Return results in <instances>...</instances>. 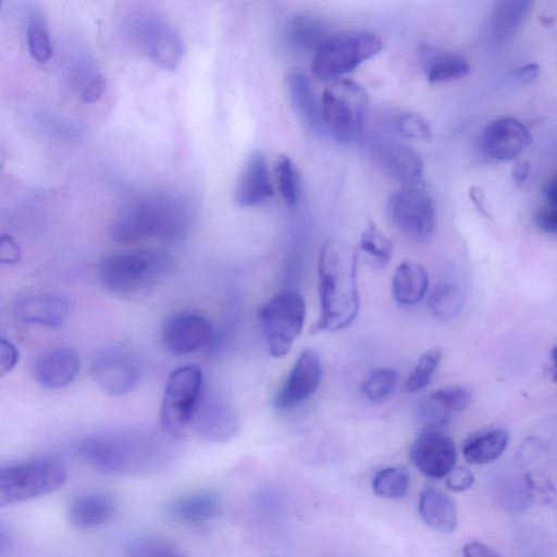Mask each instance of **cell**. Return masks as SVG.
Listing matches in <instances>:
<instances>
[{"label":"cell","instance_id":"obj_1","mask_svg":"<svg viewBox=\"0 0 557 557\" xmlns=\"http://www.w3.org/2000/svg\"><path fill=\"white\" fill-rule=\"evenodd\" d=\"M195 218V209L185 196L171 190L145 191L119 209L110 235L117 243L180 242L188 236Z\"/></svg>","mask_w":557,"mask_h":557},{"label":"cell","instance_id":"obj_2","mask_svg":"<svg viewBox=\"0 0 557 557\" xmlns=\"http://www.w3.org/2000/svg\"><path fill=\"white\" fill-rule=\"evenodd\" d=\"M173 441L163 431H107L84 438L78 445V453L103 473L141 474L162 469L171 462Z\"/></svg>","mask_w":557,"mask_h":557},{"label":"cell","instance_id":"obj_3","mask_svg":"<svg viewBox=\"0 0 557 557\" xmlns=\"http://www.w3.org/2000/svg\"><path fill=\"white\" fill-rule=\"evenodd\" d=\"M358 252L347 243L324 242L318 261L320 317L313 333L348 327L359 311L357 284Z\"/></svg>","mask_w":557,"mask_h":557},{"label":"cell","instance_id":"obj_4","mask_svg":"<svg viewBox=\"0 0 557 557\" xmlns=\"http://www.w3.org/2000/svg\"><path fill=\"white\" fill-rule=\"evenodd\" d=\"M177 269L176 259L163 249L148 248L106 256L98 265L103 287L116 297L140 300L148 297Z\"/></svg>","mask_w":557,"mask_h":557},{"label":"cell","instance_id":"obj_5","mask_svg":"<svg viewBox=\"0 0 557 557\" xmlns=\"http://www.w3.org/2000/svg\"><path fill=\"white\" fill-rule=\"evenodd\" d=\"M368 107V94L358 82L334 81L321 96L325 132L343 144L357 141L364 128Z\"/></svg>","mask_w":557,"mask_h":557},{"label":"cell","instance_id":"obj_6","mask_svg":"<svg viewBox=\"0 0 557 557\" xmlns=\"http://www.w3.org/2000/svg\"><path fill=\"white\" fill-rule=\"evenodd\" d=\"M383 45L382 38L368 29L330 36L314 51L311 72L320 81L341 79L379 54Z\"/></svg>","mask_w":557,"mask_h":557},{"label":"cell","instance_id":"obj_7","mask_svg":"<svg viewBox=\"0 0 557 557\" xmlns=\"http://www.w3.org/2000/svg\"><path fill=\"white\" fill-rule=\"evenodd\" d=\"M203 395V374L199 367L187 364L173 370L161 404V431L172 438L183 436L191 426Z\"/></svg>","mask_w":557,"mask_h":557},{"label":"cell","instance_id":"obj_8","mask_svg":"<svg viewBox=\"0 0 557 557\" xmlns=\"http://www.w3.org/2000/svg\"><path fill=\"white\" fill-rule=\"evenodd\" d=\"M67 479L63 463L39 458L0 469V506L26 502L62 487Z\"/></svg>","mask_w":557,"mask_h":557},{"label":"cell","instance_id":"obj_9","mask_svg":"<svg viewBox=\"0 0 557 557\" xmlns=\"http://www.w3.org/2000/svg\"><path fill=\"white\" fill-rule=\"evenodd\" d=\"M306 300L295 289L273 295L260 308L261 330L269 354L281 358L300 336L306 321Z\"/></svg>","mask_w":557,"mask_h":557},{"label":"cell","instance_id":"obj_10","mask_svg":"<svg viewBox=\"0 0 557 557\" xmlns=\"http://www.w3.org/2000/svg\"><path fill=\"white\" fill-rule=\"evenodd\" d=\"M127 29L152 62L166 71L178 66L185 53L184 40L163 15L150 10L136 11L128 17Z\"/></svg>","mask_w":557,"mask_h":557},{"label":"cell","instance_id":"obj_11","mask_svg":"<svg viewBox=\"0 0 557 557\" xmlns=\"http://www.w3.org/2000/svg\"><path fill=\"white\" fill-rule=\"evenodd\" d=\"M387 214L405 236L425 242L436 226V209L432 196L420 184L401 186L387 201Z\"/></svg>","mask_w":557,"mask_h":557},{"label":"cell","instance_id":"obj_12","mask_svg":"<svg viewBox=\"0 0 557 557\" xmlns=\"http://www.w3.org/2000/svg\"><path fill=\"white\" fill-rule=\"evenodd\" d=\"M90 374L104 393L121 396L137 386L141 369L137 358L131 351L110 348L94 357Z\"/></svg>","mask_w":557,"mask_h":557},{"label":"cell","instance_id":"obj_13","mask_svg":"<svg viewBox=\"0 0 557 557\" xmlns=\"http://www.w3.org/2000/svg\"><path fill=\"white\" fill-rule=\"evenodd\" d=\"M409 456L422 474L442 479L456 468L457 449L444 428H424L413 442Z\"/></svg>","mask_w":557,"mask_h":557},{"label":"cell","instance_id":"obj_14","mask_svg":"<svg viewBox=\"0 0 557 557\" xmlns=\"http://www.w3.org/2000/svg\"><path fill=\"white\" fill-rule=\"evenodd\" d=\"M323 377L320 356L312 349H305L297 357L285 382L274 396L277 410L287 411L308 400L318 389Z\"/></svg>","mask_w":557,"mask_h":557},{"label":"cell","instance_id":"obj_15","mask_svg":"<svg viewBox=\"0 0 557 557\" xmlns=\"http://www.w3.org/2000/svg\"><path fill=\"white\" fill-rule=\"evenodd\" d=\"M214 332L211 323L201 314L180 312L169 318L161 331L164 347L171 354L184 356L212 343Z\"/></svg>","mask_w":557,"mask_h":557},{"label":"cell","instance_id":"obj_16","mask_svg":"<svg viewBox=\"0 0 557 557\" xmlns=\"http://www.w3.org/2000/svg\"><path fill=\"white\" fill-rule=\"evenodd\" d=\"M274 194L273 183L265 156L260 150L251 151L236 178L233 198L239 207H257Z\"/></svg>","mask_w":557,"mask_h":557},{"label":"cell","instance_id":"obj_17","mask_svg":"<svg viewBox=\"0 0 557 557\" xmlns=\"http://www.w3.org/2000/svg\"><path fill=\"white\" fill-rule=\"evenodd\" d=\"M481 143L490 158L496 161H511L529 145L530 134L519 120L503 116L485 127Z\"/></svg>","mask_w":557,"mask_h":557},{"label":"cell","instance_id":"obj_18","mask_svg":"<svg viewBox=\"0 0 557 557\" xmlns=\"http://www.w3.org/2000/svg\"><path fill=\"white\" fill-rule=\"evenodd\" d=\"M191 426L203 441L221 444L236 435L238 419L233 408L225 401L214 396L203 395Z\"/></svg>","mask_w":557,"mask_h":557},{"label":"cell","instance_id":"obj_19","mask_svg":"<svg viewBox=\"0 0 557 557\" xmlns=\"http://www.w3.org/2000/svg\"><path fill=\"white\" fill-rule=\"evenodd\" d=\"M12 311L14 318L23 324L57 329L66 320L70 305L60 295L36 294L17 299Z\"/></svg>","mask_w":557,"mask_h":557},{"label":"cell","instance_id":"obj_20","mask_svg":"<svg viewBox=\"0 0 557 557\" xmlns=\"http://www.w3.org/2000/svg\"><path fill=\"white\" fill-rule=\"evenodd\" d=\"M81 359L67 347H55L40 354L34 361L33 375L46 388H61L69 385L78 374Z\"/></svg>","mask_w":557,"mask_h":557},{"label":"cell","instance_id":"obj_21","mask_svg":"<svg viewBox=\"0 0 557 557\" xmlns=\"http://www.w3.org/2000/svg\"><path fill=\"white\" fill-rule=\"evenodd\" d=\"M116 499L107 492H88L75 497L69 505L72 524L79 529H92L109 522L116 512Z\"/></svg>","mask_w":557,"mask_h":557},{"label":"cell","instance_id":"obj_22","mask_svg":"<svg viewBox=\"0 0 557 557\" xmlns=\"http://www.w3.org/2000/svg\"><path fill=\"white\" fill-rule=\"evenodd\" d=\"M418 511L423 522L441 533H451L458 522L454 502L441 490L424 488L419 496Z\"/></svg>","mask_w":557,"mask_h":557},{"label":"cell","instance_id":"obj_23","mask_svg":"<svg viewBox=\"0 0 557 557\" xmlns=\"http://www.w3.org/2000/svg\"><path fill=\"white\" fill-rule=\"evenodd\" d=\"M428 288L429 275L421 264L405 260L394 271L392 294L397 304L414 306L424 298Z\"/></svg>","mask_w":557,"mask_h":557},{"label":"cell","instance_id":"obj_24","mask_svg":"<svg viewBox=\"0 0 557 557\" xmlns=\"http://www.w3.org/2000/svg\"><path fill=\"white\" fill-rule=\"evenodd\" d=\"M287 86L292 103L300 117L317 133H325L321 98H318L308 76L301 71H295L289 75Z\"/></svg>","mask_w":557,"mask_h":557},{"label":"cell","instance_id":"obj_25","mask_svg":"<svg viewBox=\"0 0 557 557\" xmlns=\"http://www.w3.org/2000/svg\"><path fill=\"white\" fill-rule=\"evenodd\" d=\"M533 2L503 0L495 3L488 20V33L494 42L510 40L527 18Z\"/></svg>","mask_w":557,"mask_h":557},{"label":"cell","instance_id":"obj_26","mask_svg":"<svg viewBox=\"0 0 557 557\" xmlns=\"http://www.w3.org/2000/svg\"><path fill=\"white\" fill-rule=\"evenodd\" d=\"M220 510V502L211 492H197L175 499L169 506L170 516L180 522L198 524L210 521Z\"/></svg>","mask_w":557,"mask_h":557},{"label":"cell","instance_id":"obj_27","mask_svg":"<svg viewBox=\"0 0 557 557\" xmlns=\"http://www.w3.org/2000/svg\"><path fill=\"white\" fill-rule=\"evenodd\" d=\"M509 433L504 429H488L471 434L462 445L463 458L472 465L496 460L506 449Z\"/></svg>","mask_w":557,"mask_h":557},{"label":"cell","instance_id":"obj_28","mask_svg":"<svg viewBox=\"0 0 557 557\" xmlns=\"http://www.w3.org/2000/svg\"><path fill=\"white\" fill-rule=\"evenodd\" d=\"M69 73L72 88L83 102L92 103L101 97L106 82L92 60L76 58L70 62Z\"/></svg>","mask_w":557,"mask_h":557},{"label":"cell","instance_id":"obj_29","mask_svg":"<svg viewBox=\"0 0 557 557\" xmlns=\"http://www.w3.org/2000/svg\"><path fill=\"white\" fill-rule=\"evenodd\" d=\"M422 55L426 77L431 84L459 79L470 73V65L459 55L441 52L431 47L423 49Z\"/></svg>","mask_w":557,"mask_h":557},{"label":"cell","instance_id":"obj_30","mask_svg":"<svg viewBox=\"0 0 557 557\" xmlns=\"http://www.w3.org/2000/svg\"><path fill=\"white\" fill-rule=\"evenodd\" d=\"M386 165L391 175L403 186L419 184L424 168L419 152L403 144L395 145L388 150Z\"/></svg>","mask_w":557,"mask_h":557},{"label":"cell","instance_id":"obj_31","mask_svg":"<svg viewBox=\"0 0 557 557\" xmlns=\"http://www.w3.org/2000/svg\"><path fill=\"white\" fill-rule=\"evenodd\" d=\"M26 41L30 57L39 62H47L52 52L50 33L46 17L35 5L27 9Z\"/></svg>","mask_w":557,"mask_h":557},{"label":"cell","instance_id":"obj_32","mask_svg":"<svg viewBox=\"0 0 557 557\" xmlns=\"http://www.w3.org/2000/svg\"><path fill=\"white\" fill-rule=\"evenodd\" d=\"M287 35L295 46L314 51L330 37L327 28L321 20L302 14L290 21Z\"/></svg>","mask_w":557,"mask_h":557},{"label":"cell","instance_id":"obj_33","mask_svg":"<svg viewBox=\"0 0 557 557\" xmlns=\"http://www.w3.org/2000/svg\"><path fill=\"white\" fill-rule=\"evenodd\" d=\"M359 248L370 259V263L377 269L384 268L393 255L392 240L372 222H369L362 231Z\"/></svg>","mask_w":557,"mask_h":557},{"label":"cell","instance_id":"obj_34","mask_svg":"<svg viewBox=\"0 0 557 557\" xmlns=\"http://www.w3.org/2000/svg\"><path fill=\"white\" fill-rule=\"evenodd\" d=\"M463 306L461 290L453 284L436 286L429 299L431 314L441 321H448L459 314Z\"/></svg>","mask_w":557,"mask_h":557},{"label":"cell","instance_id":"obj_35","mask_svg":"<svg viewBox=\"0 0 557 557\" xmlns=\"http://www.w3.org/2000/svg\"><path fill=\"white\" fill-rule=\"evenodd\" d=\"M410 476L401 467H387L375 473L372 480L374 493L383 498L403 497L409 488Z\"/></svg>","mask_w":557,"mask_h":557},{"label":"cell","instance_id":"obj_36","mask_svg":"<svg viewBox=\"0 0 557 557\" xmlns=\"http://www.w3.org/2000/svg\"><path fill=\"white\" fill-rule=\"evenodd\" d=\"M397 382L398 374L394 369L377 368L369 373L360 389L370 401L381 403L393 395Z\"/></svg>","mask_w":557,"mask_h":557},{"label":"cell","instance_id":"obj_37","mask_svg":"<svg viewBox=\"0 0 557 557\" xmlns=\"http://www.w3.org/2000/svg\"><path fill=\"white\" fill-rule=\"evenodd\" d=\"M442 360V351L437 348L429 349L418 359L409 373L404 389L407 393H417L425 388L432 381Z\"/></svg>","mask_w":557,"mask_h":557},{"label":"cell","instance_id":"obj_38","mask_svg":"<svg viewBox=\"0 0 557 557\" xmlns=\"http://www.w3.org/2000/svg\"><path fill=\"white\" fill-rule=\"evenodd\" d=\"M274 176L281 198L286 206L294 207L299 194L298 172L288 156H278L274 166Z\"/></svg>","mask_w":557,"mask_h":557},{"label":"cell","instance_id":"obj_39","mask_svg":"<svg viewBox=\"0 0 557 557\" xmlns=\"http://www.w3.org/2000/svg\"><path fill=\"white\" fill-rule=\"evenodd\" d=\"M127 557H189L173 544L156 539L139 537L127 547Z\"/></svg>","mask_w":557,"mask_h":557},{"label":"cell","instance_id":"obj_40","mask_svg":"<svg viewBox=\"0 0 557 557\" xmlns=\"http://www.w3.org/2000/svg\"><path fill=\"white\" fill-rule=\"evenodd\" d=\"M524 481L528 496L533 502L547 508H557V487L549 478L541 472L530 471Z\"/></svg>","mask_w":557,"mask_h":557},{"label":"cell","instance_id":"obj_41","mask_svg":"<svg viewBox=\"0 0 557 557\" xmlns=\"http://www.w3.org/2000/svg\"><path fill=\"white\" fill-rule=\"evenodd\" d=\"M397 132L409 139L430 143L432 140V129L428 121L418 113L403 112L395 121Z\"/></svg>","mask_w":557,"mask_h":557},{"label":"cell","instance_id":"obj_42","mask_svg":"<svg viewBox=\"0 0 557 557\" xmlns=\"http://www.w3.org/2000/svg\"><path fill=\"white\" fill-rule=\"evenodd\" d=\"M429 397L453 414L465 410L471 404L472 393L465 386H449L431 393Z\"/></svg>","mask_w":557,"mask_h":557},{"label":"cell","instance_id":"obj_43","mask_svg":"<svg viewBox=\"0 0 557 557\" xmlns=\"http://www.w3.org/2000/svg\"><path fill=\"white\" fill-rule=\"evenodd\" d=\"M18 362V350L9 339H0V375L4 376L11 372Z\"/></svg>","mask_w":557,"mask_h":557},{"label":"cell","instance_id":"obj_44","mask_svg":"<svg viewBox=\"0 0 557 557\" xmlns=\"http://www.w3.org/2000/svg\"><path fill=\"white\" fill-rule=\"evenodd\" d=\"M446 478L447 487L454 492L467 491L474 483L473 473L463 467L455 468Z\"/></svg>","mask_w":557,"mask_h":557},{"label":"cell","instance_id":"obj_45","mask_svg":"<svg viewBox=\"0 0 557 557\" xmlns=\"http://www.w3.org/2000/svg\"><path fill=\"white\" fill-rule=\"evenodd\" d=\"M21 259V250L15 240L3 234L0 239V260L2 263L15 264Z\"/></svg>","mask_w":557,"mask_h":557},{"label":"cell","instance_id":"obj_46","mask_svg":"<svg viewBox=\"0 0 557 557\" xmlns=\"http://www.w3.org/2000/svg\"><path fill=\"white\" fill-rule=\"evenodd\" d=\"M536 226L553 235H557V209L546 208L539 210L534 216Z\"/></svg>","mask_w":557,"mask_h":557},{"label":"cell","instance_id":"obj_47","mask_svg":"<svg viewBox=\"0 0 557 557\" xmlns=\"http://www.w3.org/2000/svg\"><path fill=\"white\" fill-rule=\"evenodd\" d=\"M463 557H500L499 554L492 547L478 542L471 541L462 547Z\"/></svg>","mask_w":557,"mask_h":557},{"label":"cell","instance_id":"obj_48","mask_svg":"<svg viewBox=\"0 0 557 557\" xmlns=\"http://www.w3.org/2000/svg\"><path fill=\"white\" fill-rule=\"evenodd\" d=\"M540 75V66L536 63H528L518 67L515 72L516 79L522 85L533 84Z\"/></svg>","mask_w":557,"mask_h":557},{"label":"cell","instance_id":"obj_49","mask_svg":"<svg viewBox=\"0 0 557 557\" xmlns=\"http://www.w3.org/2000/svg\"><path fill=\"white\" fill-rule=\"evenodd\" d=\"M469 197L476 208V210L484 215L485 218L491 219V214L488 212V209L486 207V199L485 196L480 187H471L469 190Z\"/></svg>","mask_w":557,"mask_h":557},{"label":"cell","instance_id":"obj_50","mask_svg":"<svg viewBox=\"0 0 557 557\" xmlns=\"http://www.w3.org/2000/svg\"><path fill=\"white\" fill-rule=\"evenodd\" d=\"M530 172H531L530 162L529 161H520L515 165V168L512 170V173H511L512 181L516 184L521 185L527 181V178L530 175Z\"/></svg>","mask_w":557,"mask_h":557},{"label":"cell","instance_id":"obj_51","mask_svg":"<svg viewBox=\"0 0 557 557\" xmlns=\"http://www.w3.org/2000/svg\"><path fill=\"white\" fill-rule=\"evenodd\" d=\"M544 195L552 208L557 209V174L545 184Z\"/></svg>","mask_w":557,"mask_h":557},{"label":"cell","instance_id":"obj_52","mask_svg":"<svg viewBox=\"0 0 557 557\" xmlns=\"http://www.w3.org/2000/svg\"><path fill=\"white\" fill-rule=\"evenodd\" d=\"M550 358L553 362V380L557 382V345L553 348Z\"/></svg>","mask_w":557,"mask_h":557}]
</instances>
